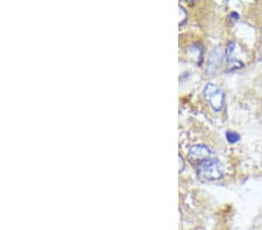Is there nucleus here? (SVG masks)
<instances>
[{
    "label": "nucleus",
    "mask_w": 262,
    "mask_h": 230,
    "mask_svg": "<svg viewBox=\"0 0 262 230\" xmlns=\"http://www.w3.org/2000/svg\"><path fill=\"white\" fill-rule=\"evenodd\" d=\"M179 13H182V20L181 22H179V25H183L185 22V19H187V13H185V10L182 6H179Z\"/></svg>",
    "instance_id": "nucleus-6"
},
{
    "label": "nucleus",
    "mask_w": 262,
    "mask_h": 230,
    "mask_svg": "<svg viewBox=\"0 0 262 230\" xmlns=\"http://www.w3.org/2000/svg\"><path fill=\"white\" fill-rule=\"evenodd\" d=\"M214 157V152L210 148L203 144H196V146L190 147L189 152H188V159L190 163L195 166L199 162L204 161V159Z\"/></svg>",
    "instance_id": "nucleus-3"
},
{
    "label": "nucleus",
    "mask_w": 262,
    "mask_h": 230,
    "mask_svg": "<svg viewBox=\"0 0 262 230\" xmlns=\"http://www.w3.org/2000/svg\"><path fill=\"white\" fill-rule=\"evenodd\" d=\"M261 60H262V51H261Z\"/></svg>",
    "instance_id": "nucleus-7"
},
{
    "label": "nucleus",
    "mask_w": 262,
    "mask_h": 230,
    "mask_svg": "<svg viewBox=\"0 0 262 230\" xmlns=\"http://www.w3.org/2000/svg\"><path fill=\"white\" fill-rule=\"evenodd\" d=\"M225 136H226V140H227L229 143H237L240 141V135L235 131H226Z\"/></svg>",
    "instance_id": "nucleus-5"
},
{
    "label": "nucleus",
    "mask_w": 262,
    "mask_h": 230,
    "mask_svg": "<svg viewBox=\"0 0 262 230\" xmlns=\"http://www.w3.org/2000/svg\"><path fill=\"white\" fill-rule=\"evenodd\" d=\"M203 94H204L205 99H207L209 105L211 106L214 112L223 110L224 104H225V94H224L222 88L218 87L216 84L209 82V84L205 85Z\"/></svg>",
    "instance_id": "nucleus-2"
},
{
    "label": "nucleus",
    "mask_w": 262,
    "mask_h": 230,
    "mask_svg": "<svg viewBox=\"0 0 262 230\" xmlns=\"http://www.w3.org/2000/svg\"><path fill=\"white\" fill-rule=\"evenodd\" d=\"M223 63V52L222 49L219 47H216L211 51L210 56L208 58V64H207V73L213 76L214 73L218 72V70L220 69Z\"/></svg>",
    "instance_id": "nucleus-4"
},
{
    "label": "nucleus",
    "mask_w": 262,
    "mask_h": 230,
    "mask_svg": "<svg viewBox=\"0 0 262 230\" xmlns=\"http://www.w3.org/2000/svg\"><path fill=\"white\" fill-rule=\"evenodd\" d=\"M193 167L196 169L199 178L204 179V181H219L224 176L223 165L216 156L199 162Z\"/></svg>",
    "instance_id": "nucleus-1"
}]
</instances>
